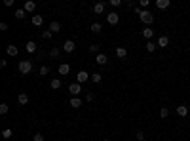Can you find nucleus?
<instances>
[{"label": "nucleus", "mask_w": 190, "mask_h": 141, "mask_svg": "<svg viewBox=\"0 0 190 141\" xmlns=\"http://www.w3.org/2000/svg\"><path fill=\"white\" fill-rule=\"evenodd\" d=\"M17 69H19V73L21 74H30L32 73V61H29V59H25V61H19V65H17Z\"/></svg>", "instance_id": "nucleus-1"}, {"label": "nucleus", "mask_w": 190, "mask_h": 141, "mask_svg": "<svg viewBox=\"0 0 190 141\" xmlns=\"http://www.w3.org/2000/svg\"><path fill=\"white\" fill-rule=\"evenodd\" d=\"M139 17H141V21H143V23L147 25V27H150V23L154 21V15H152V14L148 12V10H143V14H141Z\"/></svg>", "instance_id": "nucleus-2"}, {"label": "nucleus", "mask_w": 190, "mask_h": 141, "mask_svg": "<svg viewBox=\"0 0 190 141\" xmlns=\"http://www.w3.org/2000/svg\"><path fill=\"white\" fill-rule=\"evenodd\" d=\"M69 92H71V97H78V93L82 92V84H78V82H72L69 86Z\"/></svg>", "instance_id": "nucleus-3"}, {"label": "nucleus", "mask_w": 190, "mask_h": 141, "mask_svg": "<svg viewBox=\"0 0 190 141\" xmlns=\"http://www.w3.org/2000/svg\"><path fill=\"white\" fill-rule=\"evenodd\" d=\"M107 21H108V25H118V23H120V15H118L116 12H110V14L107 15Z\"/></svg>", "instance_id": "nucleus-4"}, {"label": "nucleus", "mask_w": 190, "mask_h": 141, "mask_svg": "<svg viewBox=\"0 0 190 141\" xmlns=\"http://www.w3.org/2000/svg\"><path fill=\"white\" fill-rule=\"evenodd\" d=\"M23 10H25V12H29V14H32V12L36 10V2H34V0H25Z\"/></svg>", "instance_id": "nucleus-5"}, {"label": "nucleus", "mask_w": 190, "mask_h": 141, "mask_svg": "<svg viewBox=\"0 0 190 141\" xmlns=\"http://www.w3.org/2000/svg\"><path fill=\"white\" fill-rule=\"evenodd\" d=\"M87 78H91V74H87L86 71H80L76 74V82L78 84H84V82H87Z\"/></svg>", "instance_id": "nucleus-6"}, {"label": "nucleus", "mask_w": 190, "mask_h": 141, "mask_svg": "<svg viewBox=\"0 0 190 141\" xmlns=\"http://www.w3.org/2000/svg\"><path fill=\"white\" fill-rule=\"evenodd\" d=\"M76 50V44H74V40H67L65 44H63V52H67V53H72Z\"/></svg>", "instance_id": "nucleus-7"}, {"label": "nucleus", "mask_w": 190, "mask_h": 141, "mask_svg": "<svg viewBox=\"0 0 190 141\" xmlns=\"http://www.w3.org/2000/svg\"><path fill=\"white\" fill-rule=\"evenodd\" d=\"M156 44H158V48H167V46H169V36L162 35V36L158 38V42H156Z\"/></svg>", "instance_id": "nucleus-8"}, {"label": "nucleus", "mask_w": 190, "mask_h": 141, "mask_svg": "<svg viewBox=\"0 0 190 141\" xmlns=\"http://www.w3.org/2000/svg\"><path fill=\"white\" fill-rule=\"evenodd\" d=\"M105 8H107V4H105V2H97V4H93V14L101 15V14L105 12Z\"/></svg>", "instance_id": "nucleus-9"}, {"label": "nucleus", "mask_w": 190, "mask_h": 141, "mask_svg": "<svg viewBox=\"0 0 190 141\" xmlns=\"http://www.w3.org/2000/svg\"><path fill=\"white\" fill-rule=\"evenodd\" d=\"M116 57L126 59V57H127V50H126L124 46H118V48H116Z\"/></svg>", "instance_id": "nucleus-10"}, {"label": "nucleus", "mask_w": 190, "mask_h": 141, "mask_svg": "<svg viewBox=\"0 0 190 141\" xmlns=\"http://www.w3.org/2000/svg\"><path fill=\"white\" fill-rule=\"evenodd\" d=\"M57 71H59V74H63V77H65V74H69V73H71L69 63H61L59 67H57Z\"/></svg>", "instance_id": "nucleus-11"}, {"label": "nucleus", "mask_w": 190, "mask_h": 141, "mask_svg": "<svg viewBox=\"0 0 190 141\" xmlns=\"http://www.w3.org/2000/svg\"><path fill=\"white\" fill-rule=\"evenodd\" d=\"M32 25H34V27H42L44 25V15H32Z\"/></svg>", "instance_id": "nucleus-12"}, {"label": "nucleus", "mask_w": 190, "mask_h": 141, "mask_svg": "<svg viewBox=\"0 0 190 141\" xmlns=\"http://www.w3.org/2000/svg\"><path fill=\"white\" fill-rule=\"evenodd\" d=\"M107 61H108V57L105 56V53H97V57H95L97 65H107Z\"/></svg>", "instance_id": "nucleus-13"}, {"label": "nucleus", "mask_w": 190, "mask_h": 141, "mask_svg": "<svg viewBox=\"0 0 190 141\" xmlns=\"http://www.w3.org/2000/svg\"><path fill=\"white\" fill-rule=\"evenodd\" d=\"M169 0H156V8L158 10H165V8H169Z\"/></svg>", "instance_id": "nucleus-14"}, {"label": "nucleus", "mask_w": 190, "mask_h": 141, "mask_svg": "<svg viewBox=\"0 0 190 141\" xmlns=\"http://www.w3.org/2000/svg\"><path fill=\"white\" fill-rule=\"evenodd\" d=\"M71 107H72V109H80V107H82V99H80V97H71Z\"/></svg>", "instance_id": "nucleus-15"}, {"label": "nucleus", "mask_w": 190, "mask_h": 141, "mask_svg": "<svg viewBox=\"0 0 190 141\" xmlns=\"http://www.w3.org/2000/svg\"><path fill=\"white\" fill-rule=\"evenodd\" d=\"M143 36L147 38V42H148V40H150V38L154 36V31H152L150 27H144V29H143Z\"/></svg>", "instance_id": "nucleus-16"}, {"label": "nucleus", "mask_w": 190, "mask_h": 141, "mask_svg": "<svg viewBox=\"0 0 190 141\" xmlns=\"http://www.w3.org/2000/svg\"><path fill=\"white\" fill-rule=\"evenodd\" d=\"M177 114L184 118V116L188 114V107H186V105H179V107H177Z\"/></svg>", "instance_id": "nucleus-17"}, {"label": "nucleus", "mask_w": 190, "mask_h": 141, "mask_svg": "<svg viewBox=\"0 0 190 141\" xmlns=\"http://www.w3.org/2000/svg\"><path fill=\"white\" fill-rule=\"evenodd\" d=\"M6 53H8V56H12V57H15L17 53H19V50H17V46H12V44H10V46L6 48Z\"/></svg>", "instance_id": "nucleus-18"}, {"label": "nucleus", "mask_w": 190, "mask_h": 141, "mask_svg": "<svg viewBox=\"0 0 190 141\" xmlns=\"http://www.w3.org/2000/svg\"><path fill=\"white\" fill-rule=\"evenodd\" d=\"M50 31L53 32V35H57V32L61 31V25L57 23V21H51V23H50Z\"/></svg>", "instance_id": "nucleus-19"}, {"label": "nucleus", "mask_w": 190, "mask_h": 141, "mask_svg": "<svg viewBox=\"0 0 190 141\" xmlns=\"http://www.w3.org/2000/svg\"><path fill=\"white\" fill-rule=\"evenodd\" d=\"M25 50H27L29 53H34V52H36V42L29 40V42H27V46H25Z\"/></svg>", "instance_id": "nucleus-20"}, {"label": "nucleus", "mask_w": 190, "mask_h": 141, "mask_svg": "<svg viewBox=\"0 0 190 141\" xmlns=\"http://www.w3.org/2000/svg\"><path fill=\"white\" fill-rule=\"evenodd\" d=\"M17 101H19V105H27V103H29V95H27V93H19Z\"/></svg>", "instance_id": "nucleus-21"}, {"label": "nucleus", "mask_w": 190, "mask_h": 141, "mask_svg": "<svg viewBox=\"0 0 190 141\" xmlns=\"http://www.w3.org/2000/svg\"><path fill=\"white\" fill-rule=\"evenodd\" d=\"M101 80H103V74H101V73H93V74H91V82L99 84Z\"/></svg>", "instance_id": "nucleus-22"}, {"label": "nucleus", "mask_w": 190, "mask_h": 141, "mask_svg": "<svg viewBox=\"0 0 190 141\" xmlns=\"http://www.w3.org/2000/svg\"><path fill=\"white\" fill-rule=\"evenodd\" d=\"M50 86H51V90H59V88H61V80H59V78H53V80L50 82Z\"/></svg>", "instance_id": "nucleus-23"}, {"label": "nucleus", "mask_w": 190, "mask_h": 141, "mask_svg": "<svg viewBox=\"0 0 190 141\" xmlns=\"http://www.w3.org/2000/svg\"><path fill=\"white\" fill-rule=\"evenodd\" d=\"M156 48H158V44H154L152 40H148V42H147V52H148V53H152Z\"/></svg>", "instance_id": "nucleus-24"}, {"label": "nucleus", "mask_w": 190, "mask_h": 141, "mask_svg": "<svg viewBox=\"0 0 190 141\" xmlns=\"http://www.w3.org/2000/svg\"><path fill=\"white\" fill-rule=\"evenodd\" d=\"M91 31L95 32V35H99V32L103 31V25H101V23H93V25H91Z\"/></svg>", "instance_id": "nucleus-25"}, {"label": "nucleus", "mask_w": 190, "mask_h": 141, "mask_svg": "<svg viewBox=\"0 0 190 141\" xmlns=\"http://www.w3.org/2000/svg\"><path fill=\"white\" fill-rule=\"evenodd\" d=\"M61 56V50L59 48H51L50 50V57H59Z\"/></svg>", "instance_id": "nucleus-26"}, {"label": "nucleus", "mask_w": 190, "mask_h": 141, "mask_svg": "<svg viewBox=\"0 0 190 141\" xmlns=\"http://www.w3.org/2000/svg\"><path fill=\"white\" fill-rule=\"evenodd\" d=\"M8 113H10V105L2 103V105H0V114H8Z\"/></svg>", "instance_id": "nucleus-27"}, {"label": "nucleus", "mask_w": 190, "mask_h": 141, "mask_svg": "<svg viewBox=\"0 0 190 141\" xmlns=\"http://www.w3.org/2000/svg\"><path fill=\"white\" fill-rule=\"evenodd\" d=\"M2 137H4V139H10V137H12V128L2 130Z\"/></svg>", "instance_id": "nucleus-28"}, {"label": "nucleus", "mask_w": 190, "mask_h": 141, "mask_svg": "<svg viewBox=\"0 0 190 141\" xmlns=\"http://www.w3.org/2000/svg\"><path fill=\"white\" fill-rule=\"evenodd\" d=\"M160 116L167 118V116H169V109H167V107H162V109H160Z\"/></svg>", "instance_id": "nucleus-29"}, {"label": "nucleus", "mask_w": 190, "mask_h": 141, "mask_svg": "<svg viewBox=\"0 0 190 141\" xmlns=\"http://www.w3.org/2000/svg\"><path fill=\"white\" fill-rule=\"evenodd\" d=\"M51 36H53V32H51L50 29H48V31H44V32H42V38H44V40H50Z\"/></svg>", "instance_id": "nucleus-30"}, {"label": "nucleus", "mask_w": 190, "mask_h": 141, "mask_svg": "<svg viewBox=\"0 0 190 141\" xmlns=\"http://www.w3.org/2000/svg\"><path fill=\"white\" fill-rule=\"evenodd\" d=\"M25 14H27V12L21 8V10H17V12H15V17H17V19H25Z\"/></svg>", "instance_id": "nucleus-31"}, {"label": "nucleus", "mask_w": 190, "mask_h": 141, "mask_svg": "<svg viewBox=\"0 0 190 141\" xmlns=\"http://www.w3.org/2000/svg\"><path fill=\"white\" fill-rule=\"evenodd\" d=\"M48 73H50V67H48V65H42V67H40V74H42V77H46Z\"/></svg>", "instance_id": "nucleus-32"}, {"label": "nucleus", "mask_w": 190, "mask_h": 141, "mask_svg": "<svg viewBox=\"0 0 190 141\" xmlns=\"http://www.w3.org/2000/svg\"><path fill=\"white\" fill-rule=\"evenodd\" d=\"M139 6H141V8H148V6H150V0H141Z\"/></svg>", "instance_id": "nucleus-33"}, {"label": "nucleus", "mask_w": 190, "mask_h": 141, "mask_svg": "<svg viewBox=\"0 0 190 141\" xmlns=\"http://www.w3.org/2000/svg\"><path fill=\"white\" fill-rule=\"evenodd\" d=\"M32 141H44V135L42 134H34L32 135Z\"/></svg>", "instance_id": "nucleus-34"}, {"label": "nucleus", "mask_w": 190, "mask_h": 141, "mask_svg": "<svg viewBox=\"0 0 190 141\" xmlns=\"http://www.w3.org/2000/svg\"><path fill=\"white\" fill-rule=\"evenodd\" d=\"M110 6H114V8L122 6V0H110Z\"/></svg>", "instance_id": "nucleus-35"}, {"label": "nucleus", "mask_w": 190, "mask_h": 141, "mask_svg": "<svg viewBox=\"0 0 190 141\" xmlns=\"http://www.w3.org/2000/svg\"><path fill=\"white\" fill-rule=\"evenodd\" d=\"M89 52H91V53H97V52H99V46H97V44H91V46H89Z\"/></svg>", "instance_id": "nucleus-36"}, {"label": "nucleus", "mask_w": 190, "mask_h": 141, "mask_svg": "<svg viewBox=\"0 0 190 141\" xmlns=\"http://www.w3.org/2000/svg\"><path fill=\"white\" fill-rule=\"evenodd\" d=\"M135 137H137V141H144V134H143V132H137Z\"/></svg>", "instance_id": "nucleus-37"}, {"label": "nucleus", "mask_w": 190, "mask_h": 141, "mask_svg": "<svg viewBox=\"0 0 190 141\" xmlns=\"http://www.w3.org/2000/svg\"><path fill=\"white\" fill-rule=\"evenodd\" d=\"M14 2H15V0H4V6L10 8V6H14Z\"/></svg>", "instance_id": "nucleus-38"}, {"label": "nucleus", "mask_w": 190, "mask_h": 141, "mask_svg": "<svg viewBox=\"0 0 190 141\" xmlns=\"http://www.w3.org/2000/svg\"><path fill=\"white\" fill-rule=\"evenodd\" d=\"M93 99H95L93 93H87V95H86V101H93Z\"/></svg>", "instance_id": "nucleus-39"}, {"label": "nucleus", "mask_w": 190, "mask_h": 141, "mask_svg": "<svg viewBox=\"0 0 190 141\" xmlns=\"http://www.w3.org/2000/svg\"><path fill=\"white\" fill-rule=\"evenodd\" d=\"M0 31H8V23H4V21H2V23H0Z\"/></svg>", "instance_id": "nucleus-40"}, {"label": "nucleus", "mask_w": 190, "mask_h": 141, "mask_svg": "<svg viewBox=\"0 0 190 141\" xmlns=\"http://www.w3.org/2000/svg\"><path fill=\"white\" fill-rule=\"evenodd\" d=\"M6 65H8V61H6V59H0V67H2V69H4V67H6Z\"/></svg>", "instance_id": "nucleus-41"}, {"label": "nucleus", "mask_w": 190, "mask_h": 141, "mask_svg": "<svg viewBox=\"0 0 190 141\" xmlns=\"http://www.w3.org/2000/svg\"><path fill=\"white\" fill-rule=\"evenodd\" d=\"M105 141H112V139H105Z\"/></svg>", "instance_id": "nucleus-42"}, {"label": "nucleus", "mask_w": 190, "mask_h": 141, "mask_svg": "<svg viewBox=\"0 0 190 141\" xmlns=\"http://www.w3.org/2000/svg\"><path fill=\"white\" fill-rule=\"evenodd\" d=\"M55 141H59V139H55Z\"/></svg>", "instance_id": "nucleus-43"}]
</instances>
